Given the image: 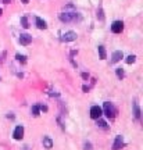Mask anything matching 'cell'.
<instances>
[{
  "mask_svg": "<svg viewBox=\"0 0 143 150\" xmlns=\"http://www.w3.org/2000/svg\"><path fill=\"white\" fill-rule=\"evenodd\" d=\"M101 110L104 111V114H106L107 118H114V117H115V114H117L115 107H114L110 102L104 103V106H103V108H101Z\"/></svg>",
  "mask_w": 143,
  "mask_h": 150,
  "instance_id": "cell-1",
  "label": "cell"
},
{
  "mask_svg": "<svg viewBox=\"0 0 143 150\" xmlns=\"http://www.w3.org/2000/svg\"><path fill=\"white\" fill-rule=\"evenodd\" d=\"M60 20L63 22L75 21V20H76V13H74V11H72V13H67V11H65V13H61V14H60Z\"/></svg>",
  "mask_w": 143,
  "mask_h": 150,
  "instance_id": "cell-2",
  "label": "cell"
},
{
  "mask_svg": "<svg viewBox=\"0 0 143 150\" xmlns=\"http://www.w3.org/2000/svg\"><path fill=\"white\" fill-rule=\"evenodd\" d=\"M101 114H103V110H101L99 106H93V107L90 108V117L93 118V120H97V118H100Z\"/></svg>",
  "mask_w": 143,
  "mask_h": 150,
  "instance_id": "cell-3",
  "label": "cell"
},
{
  "mask_svg": "<svg viewBox=\"0 0 143 150\" xmlns=\"http://www.w3.org/2000/svg\"><path fill=\"white\" fill-rule=\"evenodd\" d=\"M76 39V33L74 31H68V32L63 33V36H61V40L63 42H72Z\"/></svg>",
  "mask_w": 143,
  "mask_h": 150,
  "instance_id": "cell-4",
  "label": "cell"
},
{
  "mask_svg": "<svg viewBox=\"0 0 143 150\" xmlns=\"http://www.w3.org/2000/svg\"><path fill=\"white\" fill-rule=\"evenodd\" d=\"M124 29V22L122 21H114L111 25V31L114 33H121Z\"/></svg>",
  "mask_w": 143,
  "mask_h": 150,
  "instance_id": "cell-5",
  "label": "cell"
},
{
  "mask_svg": "<svg viewBox=\"0 0 143 150\" xmlns=\"http://www.w3.org/2000/svg\"><path fill=\"white\" fill-rule=\"evenodd\" d=\"M31 42H32V36H31V35H28V33H21V36H20V43H21V45L28 46Z\"/></svg>",
  "mask_w": 143,
  "mask_h": 150,
  "instance_id": "cell-6",
  "label": "cell"
},
{
  "mask_svg": "<svg viewBox=\"0 0 143 150\" xmlns=\"http://www.w3.org/2000/svg\"><path fill=\"white\" fill-rule=\"evenodd\" d=\"M124 146V139H122L121 135H118L114 140V145H113V150H120Z\"/></svg>",
  "mask_w": 143,
  "mask_h": 150,
  "instance_id": "cell-7",
  "label": "cell"
},
{
  "mask_svg": "<svg viewBox=\"0 0 143 150\" xmlns=\"http://www.w3.org/2000/svg\"><path fill=\"white\" fill-rule=\"evenodd\" d=\"M13 136H14V139H17V140L22 139V136H24V128H22L21 125L16 128V131H14V135H13Z\"/></svg>",
  "mask_w": 143,
  "mask_h": 150,
  "instance_id": "cell-8",
  "label": "cell"
},
{
  "mask_svg": "<svg viewBox=\"0 0 143 150\" xmlns=\"http://www.w3.org/2000/svg\"><path fill=\"white\" fill-rule=\"evenodd\" d=\"M122 57H124L122 52H120V50H118V52H114V53H113V56H111V61H113V63H118Z\"/></svg>",
  "mask_w": 143,
  "mask_h": 150,
  "instance_id": "cell-9",
  "label": "cell"
},
{
  "mask_svg": "<svg viewBox=\"0 0 143 150\" xmlns=\"http://www.w3.org/2000/svg\"><path fill=\"white\" fill-rule=\"evenodd\" d=\"M43 146H45L46 149H52V147H53V142H52V139H50L49 136H45V138H43Z\"/></svg>",
  "mask_w": 143,
  "mask_h": 150,
  "instance_id": "cell-10",
  "label": "cell"
},
{
  "mask_svg": "<svg viewBox=\"0 0 143 150\" xmlns=\"http://www.w3.org/2000/svg\"><path fill=\"white\" fill-rule=\"evenodd\" d=\"M36 27L39 28V29H46V28H47V25H46V22L43 21L42 18L36 17Z\"/></svg>",
  "mask_w": 143,
  "mask_h": 150,
  "instance_id": "cell-11",
  "label": "cell"
},
{
  "mask_svg": "<svg viewBox=\"0 0 143 150\" xmlns=\"http://www.w3.org/2000/svg\"><path fill=\"white\" fill-rule=\"evenodd\" d=\"M99 54H100V59L104 60L107 57V53H106V49L104 46H99Z\"/></svg>",
  "mask_w": 143,
  "mask_h": 150,
  "instance_id": "cell-12",
  "label": "cell"
},
{
  "mask_svg": "<svg viewBox=\"0 0 143 150\" xmlns=\"http://www.w3.org/2000/svg\"><path fill=\"white\" fill-rule=\"evenodd\" d=\"M133 111H135V117L140 118V110H139V106H138V103H133Z\"/></svg>",
  "mask_w": 143,
  "mask_h": 150,
  "instance_id": "cell-13",
  "label": "cell"
},
{
  "mask_svg": "<svg viewBox=\"0 0 143 150\" xmlns=\"http://www.w3.org/2000/svg\"><path fill=\"white\" fill-rule=\"evenodd\" d=\"M39 111H40V107H39V106H33V107H32V114H33V115H35V117H38V115H39Z\"/></svg>",
  "mask_w": 143,
  "mask_h": 150,
  "instance_id": "cell-14",
  "label": "cell"
},
{
  "mask_svg": "<svg viewBox=\"0 0 143 150\" xmlns=\"http://www.w3.org/2000/svg\"><path fill=\"white\" fill-rule=\"evenodd\" d=\"M97 127H100V128H107L106 121H103V120H100V118H97Z\"/></svg>",
  "mask_w": 143,
  "mask_h": 150,
  "instance_id": "cell-15",
  "label": "cell"
},
{
  "mask_svg": "<svg viewBox=\"0 0 143 150\" xmlns=\"http://www.w3.org/2000/svg\"><path fill=\"white\" fill-rule=\"evenodd\" d=\"M21 25L24 28H29V24H28V18H27V17H22V18H21Z\"/></svg>",
  "mask_w": 143,
  "mask_h": 150,
  "instance_id": "cell-16",
  "label": "cell"
},
{
  "mask_svg": "<svg viewBox=\"0 0 143 150\" xmlns=\"http://www.w3.org/2000/svg\"><path fill=\"white\" fill-rule=\"evenodd\" d=\"M135 60H136V57H135V56H128V57H127V63H128V64H132V63H135Z\"/></svg>",
  "mask_w": 143,
  "mask_h": 150,
  "instance_id": "cell-17",
  "label": "cell"
},
{
  "mask_svg": "<svg viewBox=\"0 0 143 150\" xmlns=\"http://www.w3.org/2000/svg\"><path fill=\"white\" fill-rule=\"evenodd\" d=\"M117 75H118V78H124V71H122V68H117Z\"/></svg>",
  "mask_w": 143,
  "mask_h": 150,
  "instance_id": "cell-18",
  "label": "cell"
},
{
  "mask_svg": "<svg viewBox=\"0 0 143 150\" xmlns=\"http://www.w3.org/2000/svg\"><path fill=\"white\" fill-rule=\"evenodd\" d=\"M17 59L22 61V63H25V56H21V54H17Z\"/></svg>",
  "mask_w": 143,
  "mask_h": 150,
  "instance_id": "cell-19",
  "label": "cell"
},
{
  "mask_svg": "<svg viewBox=\"0 0 143 150\" xmlns=\"http://www.w3.org/2000/svg\"><path fill=\"white\" fill-rule=\"evenodd\" d=\"M97 17H99L100 20H103V18H104V17H103V11H101V10L97 11Z\"/></svg>",
  "mask_w": 143,
  "mask_h": 150,
  "instance_id": "cell-20",
  "label": "cell"
},
{
  "mask_svg": "<svg viewBox=\"0 0 143 150\" xmlns=\"http://www.w3.org/2000/svg\"><path fill=\"white\" fill-rule=\"evenodd\" d=\"M85 150H92V147H90V143H85Z\"/></svg>",
  "mask_w": 143,
  "mask_h": 150,
  "instance_id": "cell-21",
  "label": "cell"
},
{
  "mask_svg": "<svg viewBox=\"0 0 143 150\" xmlns=\"http://www.w3.org/2000/svg\"><path fill=\"white\" fill-rule=\"evenodd\" d=\"M82 78H84V79H88V78H89V75L86 74V72H84V74H82Z\"/></svg>",
  "mask_w": 143,
  "mask_h": 150,
  "instance_id": "cell-22",
  "label": "cell"
},
{
  "mask_svg": "<svg viewBox=\"0 0 143 150\" xmlns=\"http://www.w3.org/2000/svg\"><path fill=\"white\" fill-rule=\"evenodd\" d=\"M3 3H4V4H8V3H10V0H3Z\"/></svg>",
  "mask_w": 143,
  "mask_h": 150,
  "instance_id": "cell-23",
  "label": "cell"
},
{
  "mask_svg": "<svg viewBox=\"0 0 143 150\" xmlns=\"http://www.w3.org/2000/svg\"><path fill=\"white\" fill-rule=\"evenodd\" d=\"M22 3H24V4H28V1H29V0H21Z\"/></svg>",
  "mask_w": 143,
  "mask_h": 150,
  "instance_id": "cell-24",
  "label": "cell"
},
{
  "mask_svg": "<svg viewBox=\"0 0 143 150\" xmlns=\"http://www.w3.org/2000/svg\"><path fill=\"white\" fill-rule=\"evenodd\" d=\"M0 16H1V8H0Z\"/></svg>",
  "mask_w": 143,
  "mask_h": 150,
  "instance_id": "cell-25",
  "label": "cell"
}]
</instances>
